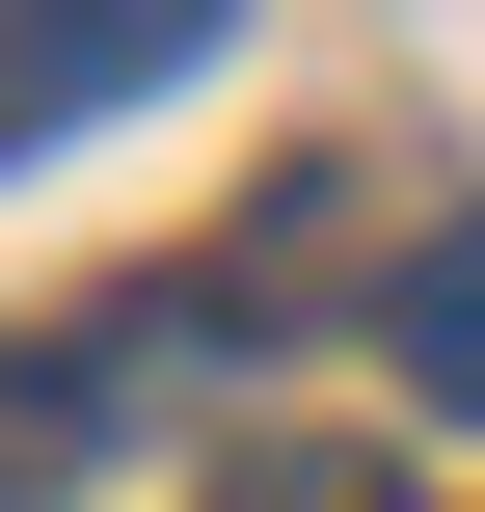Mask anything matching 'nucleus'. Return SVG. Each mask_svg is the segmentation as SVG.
Wrapping results in <instances>:
<instances>
[{
	"mask_svg": "<svg viewBox=\"0 0 485 512\" xmlns=\"http://www.w3.org/2000/svg\"><path fill=\"white\" fill-rule=\"evenodd\" d=\"M216 512H405V459H351V432H270V459H216Z\"/></svg>",
	"mask_w": 485,
	"mask_h": 512,
	"instance_id": "nucleus-4",
	"label": "nucleus"
},
{
	"mask_svg": "<svg viewBox=\"0 0 485 512\" xmlns=\"http://www.w3.org/2000/svg\"><path fill=\"white\" fill-rule=\"evenodd\" d=\"M81 432H108V378H81V351H0V512L81 486Z\"/></svg>",
	"mask_w": 485,
	"mask_h": 512,
	"instance_id": "nucleus-3",
	"label": "nucleus"
},
{
	"mask_svg": "<svg viewBox=\"0 0 485 512\" xmlns=\"http://www.w3.org/2000/svg\"><path fill=\"white\" fill-rule=\"evenodd\" d=\"M378 351H405V405H432V432H485V216H432V243H405Z\"/></svg>",
	"mask_w": 485,
	"mask_h": 512,
	"instance_id": "nucleus-2",
	"label": "nucleus"
},
{
	"mask_svg": "<svg viewBox=\"0 0 485 512\" xmlns=\"http://www.w3.org/2000/svg\"><path fill=\"white\" fill-rule=\"evenodd\" d=\"M243 0H0V162L27 135H81V108H135V81H189Z\"/></svg>",
	"mask_w": 485,
	"mask_h": 512,
	"instance_id": "nucleus-1",
	"label": "nucleus"
}]
</instances>
